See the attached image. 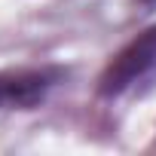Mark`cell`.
I'll return each instance as SVG.
<instances>
[{
	"instance_id": "1",
	"label": "cell",
	"mask_w": 156,
	"mask_h": 156,
	"mask_svg": "<svg viewBox=\"0 0 156 156\" xmlns=\"http://www.w3.org/2000/svg\"><path fill=\"white\" fill-rule=\"evenodd\" d=\"M156 67V28L144 31L141 37H135L101 73V92L104 95H119L129 86H135L138 80Z\"/></svg>"
},
{
	"instance_id": "2",
	"label": "cell",
	"mask_w": 156,
	"mask_h": 156,
	"mask_svg": "<svg viewBox=\"0 0 156 156\" xmlns=\"http://www.w3.org/2000/svg\"><path fill=\"white\" fill-rule=\"evenodd\" d=\"M52 86V76L43 70H22V73H0V107H31L37 104L46 89Z\"/></svg>"
},
{
	"instance_id": "3",
	"label": "cell",
	"mask_w": 156,
	"mask_h": 156,
	"mask_svg": "<svg viewBox=\"0 0 156 156\" xmlns=\"http://www.w3.org/2000/svg\"><path fill=\"white\" fill-rule=\"evenodd\" d=\"M147 3H156V0H147Z\"/></svg>"
}]
</instances>
